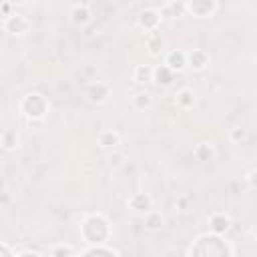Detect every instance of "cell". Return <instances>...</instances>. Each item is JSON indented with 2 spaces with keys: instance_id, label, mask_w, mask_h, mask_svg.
<instances>
[{
  "instance_id": "cell-6",
  "label": "cell",
  "mask_w": 257,
  "mask_h": 257,
  "mask_svg": "<svg viewBox=\"0 0 257 257\" xmlns=\"http://www.w3.org/2000/svg\"><path fill=\"white\" fill-rule=\"evenodd\" d=\"M165 64H167L171 70L181 72V70L187 66V52L177 50V48L169 50V52H167V56H165Z\"/></svg>"
},
{
  "instance_id": "cell-1",
  "label": "cell",
  "mask_w": 257,
  "mask_h": 257,
  "mask_svg": "<svg viewBox=\"0 0 257 257\" xmlns=\"http://www.w3.org/2000/svg\"><path fill=\"white\" fill-rule=\"evenodd\" d=\"M22 102L32 104V106H24V104H22V110H24V114H26L28 118H42V116H44V112H46V100H44L42 94L30 92V94H26V98H24Z\"/></svg>"
},
{
  "instance_id": "cell-10",
  "label": "cell",
  "mask_w": 257,
  "mask_h": 257,
  "mask_svg": "<svg viewBox=\"0 0 257 257\" xmlns=\"http://www.w3.org/2000/svg\"><path fill=\"white\" fill-rule=\"evenodd\" d=\"M229 227H231L229 215H225V213H213V215L209 217V229H211L213 233L223 235V233L229 231Z\"/></svg>"
},
{
  "instance_id": "cell-20",
  "label": "cell",
  "mask_w": 257,
  "mask_h": 257,
  "mask_svg": "<svg viewBox=\"0 0 257 257\" xmlns=\"http://www.w3.org/2000/svg\"><path fill=\"white\" fill-rule=\"evenodd\" d=\"M48 255H52V257H72V255H76V251L70 245H54L48 251Z\"/></svg>"
},
{
  "instance_id": "cell-25",
  "label": "cell",
  "mask_w": 257,
  "mask_h": 257,
  "mask_svg": "<svg viewBox=\"0 0 257 257\" xmlns=\"http://www.w3.org/2000/svg\"><path fill=\"white\" fill-rule=\"evenodd\" d=\"M0 255H6V257H10V255H16V251H12L8 245L0 243Z\"/></svg>"
},
{
  "instance_id": "cell-22",
  "label": "cell",
  "mask_w": 257,
  "mask_h": 257,
  "mask_svg": "<svg viewBox=\"0 0 257 257\" xmlns=\"http://www.w3.org/2000/svg\"><path fill=\"white\" fill-rule=\"evenodd\" d=\"M229 139H231L233 143H241V141L247 139V131L241 128V126H233V128L229 131Z\"/></svg>"
},
{
  "instance_id": "cell-11",
  "label": "cell",
  "mask_w": 257,
  "mask_h": 257,
  "mask_svg": "<svg viewBox=\"0 0 257 257\" xmlns=\"http://www.w3.org/2000/svg\"><path fill=\"white\" fill-rule=\"evenodd\" d=\"M70 22L74 26H84L90 22V8L86 4H74L70 8Z\"/></svg>"
},
{
  "instance_id": "cell-7",
  "label": "cell",
  "mask_w": 257,
  "mask_h": 257,
  "mask_svg": "<svg viewBox=\"0 0 257 257\" xmlns=\"http://www.w3.org/2000/svg\"><path fill=\"white\" fill-rule=\"evenodd\" d=\"M187 64H189L193 70H203V68L209 64V54H207V50H203V48H193V50L187 54Z\"/></svg>"
},
{
  "instance_id": "cell-23",
  "label": "cell",
  "mask_w": 257,
  "mask_h": 257,
  "mask_svg": "<svg viewBox=\"0 0 257 257\" xmlns=\"http://www.w3.org/2000/svg\"><path fill=\"white\" fill-rule=\"evenodd\" d=\"M16 255H18V257H28V255H34V257H42L44 253H42V251H38V249H24V251H18Z\"/></svg>"
},
{
  "instance_id": "cell-17",
  "label": "cell",
  "mask_w": 257,
  "mask_h": 257,
  "mask_svg": "<svg viewBox=\"0 0 257 257\" xmlns=\"http://www.w3.org/2000/svg\"><path fill=\"white\" fill-rule=\"evenodd\" d=\"M163 223H165V219H163V215H161L159 211H147V213H145V227H147L149 231L161 229Z\"/></svg>"
},
{
  "instance_id": "cell-21",
  "label": "cell",
  "mask_w": 257,
  "mask_h": 257,
  "mask_svg": "<svg viewBox=\"0 0 257 257\" xmlns=\"http://www.w3.org/2000/svg\"><path fill=\"white\" fill-rule=\"evenodd\" d=\"M147 46H149V54H151V56H159V54H161V46H163L161 36H159V34H153V36L149 38Z\"/></svg>"
},
{
  "instance_id": "cell-18",
  "label": "cell",
  "mask_w": 257,
  "mask_h": 257,
  "mask_svg": "<svg viewBox=\"0 0 257 257\" xmlns=\"http://www.w3.org/2000/svg\"><path fill=\"white\" fill-rule=\"evenodd\" d=\"M133 78H135L139 84H147V82H151V80H153V68H151V66H147V64H139V66L135 68Z\"/></svg>"
},
{
  "instance_id": "cell-12",
  "label": "cell",
  "mask_w": 257,
  "mask_h": 257,
  "mask_svg": "<svg viewBox=\"0 0 257 257\" xmlns=\"http://www.w3.org/2000/svg\"><path fill=\"white\" fill-rule=\"evenodd\" d=\"M195 102H197V94H195L193 88H181V90L177 92V96H175V104H177L179 108H183V110L193 108Z\"/></svg>"
},
{
  "instance_id": "cell-4",
  "label": "cell",
  "mask_w": 257,
  "mask_h": 257,
  "mask_svg": "<svg viewBox=\"0 0 257 257\" xmlns=\"http://www.w3.org/2000/svg\"><path fill=\"white\" fill-rule=\"evenodd\" d=\"M215 6H217V0H187L189 12H193L199 18H205V16L213 14Z\"/></svg>"
},
{
  "instance_id": "cell-9",
  "label": "cell",
  "mask_w": 257,
  "mask_h": 257,
  "mask_svg": "<svg viewBox=\"0 0 257 257\" xmlns=\"http://www.w3.org/2000/svg\"><path fill=\"white\" fill-rule=\"evenodd\" d=\"M151 205H153V201H151V197L147 193H135V195L128 197V207L135 213H143L145 215L147 211H151Z\"/></svg>"
},
{
  "instance_id": "cell-5",
  "label": "cell",
  "mask_w": 257,
  "mask_h": 257,
  "mask_svg": "<svg viewBox=\"0 0 257 257\" xmlns=\"http://www.w3.org/2000/svg\"><path fill=\"white\" fill-rule=\"evenodd\" d=\"M161 24V14L157 10H143L139 14V26L147 32H155Z\"/></svg>"
},
{
  "instance_id": "cell-16",
  "label": "cell",
  "mask_w": 257,
  "mask_h": 257,
  "mask_svg": "<svg viewBox=\"0 0 257 257\" xmlns=\"http://www.w3.org/2000/svg\"><path fill=\"white\" fill-rule=\"evenodd\" d=\"M0 143H2V147H4L6 151H14V149H18V145H20V139H18L16 131H12V128H6V131L0 135Z\"/></svg>"
},
{
  "instance_id": "cell-19",
  "label": "cell",
  "mask_w": 257,
  "mask_h": 257,
  "mask_svg": "<svg viewBox=\"0 0 257 257\" xmlns=\"http://www.w3.org/2000/svg\"><path fill=\"white\" fill-rule=\"evenodd\" d=\"M131 104H133L137 110H147V108H151V104H153V96H151V92H139V94L133 96Z\"/></svg>"
},
{
  "instance_id": "cell-2",
  "label": "cell",
  "mask_w": 257,
  "mask_h": 257,
  "mask_svg": "<svg viewBox=\"0 0 257 257\" xmlns=\"http://www.w3.org/2000/svg\"><path fill=\"white\" fill-rule=\"evenodd\" d=\"M84 94H86V98H88L90 102L102 104V102H106L108 96H110V86H108L106 82H102V80H94V82L86 84Z\"/></svg>"
},
{
  "instance_id": "cell-15",
  "label": "cell",
  "mask_w": 257,
  "mask_h": 257,
  "mask_svg": "<svg viewBox=\"0 0 257 257\" xmlns=\"http://www.w3.org/2000/svg\"><path fill=\"white\" fill-rule=\"evenodd\" d=\"M120 143V137H118V133H114V131H102L100 135H98V145L102 147V149H114L116 145Z\"/></svg>"
},
{
  "instance_id": "cell-3",
  "label": "cell",
  "mask_w": 257,
  "mask_h": 257,
  "mask_svg": "<svg viewBox=\"0 0 257 257\" xmlns=\"http://www.w3.org/2000/svg\"><path fill=\"white\" fill-rule=\"evenodd\" d=\"M4 28L10 34H24L30 28V20L22 14H8L4 20Z\"/></svg>"
},
{
  "instance_id": "cell-24",
  "label": "cell",
  "mask_w": 257,
  "mask_h": 257,
  "mask_svg": "<svg viewBox=\"0 0 257 257\" xmlns=\"http://www.w3.org/2000/svg\"><path fill=\"white\" fill-rule=\"evenodd\" d=\"M255 173H257V171H255V169H251V171L247 173V177H245V179H247V183H249V189H255Z\"/></svg>"
},
{
  "instance_id": "cell-8",
  "label": "cell",
  "mask_w": 257,
  "mask_h": 257,
  "mask_svg": "<svg viewBox=\"0 0 257 257\" xmlns=\"http://www.w3.org/2000/svg\"><path fill=\"white\" fill-rule=\"evenodd\" d=\"M175 70H171L167 64H159L157 68H153V80L159 84V86H171L173 80H175Z\"/></svg>"
},
{
  "instance_id": "cell-14",
  "label": "cell",
  "mask_w": 257,
  "mask_h": 257,
  "mask_svg": "<svg viewBox=\"0 0 257 257\" xmlns=\"http://www.w3.org/2000/svg\"><path fill=\"white\" fill-rule=\"evenodd\" d=\"M193 155H195L197 161L207 163V161H213V157H215V149H213L211 143H199V145L193 149Z\"/></svg>"
},
{
  "instance_id": "cell-26",
  "label": "cell",
  "mask_w": 257,
  "mask_h": 257,
  "mask_svg": "<svg viewBox=\"0 0 257 257\" xmlns=\"http://www.w3.org/2000/svg\"><path fill=\"white\" fill-rule=\"evenodd\" d=\"M120 159H122V157H120V155H114V157H110V165H114V167H118V165H120V163H122V161H120Z\"/></svg>"
},
{
  "instance_id": "cell-13",
  "label": "cell",
  "mask_w": 257,
  "mask_h": 257,
  "mask_svg": "<svg viewBox=\"0 0 257 257\" xmlns=\"http://www.w3.org/2000/svg\"><path fill=\"white\" fill-rule=\"evenodd\" d=\"M78 255H82V257H88V255H108V257H118V255H120V251H118V249H114V247H106V245L96 243V245H92V247H88V249L80 251Z\"/></svg>"
}]
</instances>
